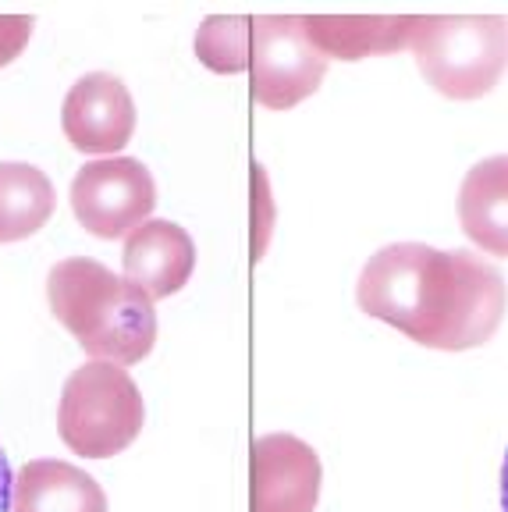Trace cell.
I'll use <instances>...</instances> for the list:
<instances>
[{"label": "cell", "mask_w": 508, "mask_h": 512, "mask_svg": "<svg viewBox=\"0 0 508 512\" xmlns=\"http://www.w3.org/2000/svg\"><path fill=\"white\" fill-rule=\"evenodd\" d=\"M47 303L93 360L132 367L157 345L153 299L89 256H68L50 267Z\"/></svg>", "instance_id": "cell-2"}, {"label": "cell", "mask_w": 508, "mask_h": 512, "mask_svg": "<svg viewBox=\"0 0 508 512\" xmlns=\"http://www.w3.org/2000/svg\"><path fill=\"white\" fill-rule=\"evenodd\" d=\"M57 196L36 164H0V242H22L54 217Z\"/></svg>", "instance_id": "cell-13"}, {"label": "cell", "mask_w": 508, "mask_h": 512, "mask_svg": "<svg viewBox=\"0 0 508 512\" xmlns=\"http://www.w3.org/2000/svg\"><path fill=\"white\" fill-rule=\"evenodd\" d=\"M359 310L416 345L466 352L491 342L508 306L505 278L469 249L395 242L366 260L356 285Z\"/></svg>", "instance_id": "cell-1"}, {"label": "cell", "mask_w": 508, "mask_h": 512, "mask_svg": "<svg viewBox=\"0 0 508 512\" xmlns=\"http://www.w3.org/2000/svg\"><path fill=\"white\" fill-rule=\"evenodd\" d=\"M310 43L331 61H363V57L395 54L413 47L420 15H299Z\"/></svg>", "instance_id": "cell-10"}, {"label": "cell", "mask_w": 508, "mask_h": 512, "mask_svg": "<svg viewBox=\"0 0 508 512\" xmlns=\"http://www.w3.org/2000/svg\"><path fill=\"white\" fill-rule=\"evenodd\" d=\"M121 278L143 288L150 299H171L196 271V242L175 221H146L125 239Z\"/></svg>", "instance_id": "cell-9"}, {"label": "cell", "mask_w": 508, "mask_h": 512, "mask_svg": "<svg viewBox=\"0 0 508 512\" xmlns=\"http://www.w3.org/2000/svg\"><path fill=\"white\" fill-rule=\"evenodd\" d=\"M501 512H508V448H505V463H501Z\"/></svg>", "instance_id": "cell-17"}, {"label": "cell", "mask_w": 508, "mask_h": 512, "mask_svg": "<svg viewBox=\"0 0 508 512\" xmlns=\"http://www.w3.org/2000/svg\"><path fill=\"white\" fill-rule=\"evenodd\" d=\"M32 15H0V68H8L32 40Z\"/></svg>", "instance_id": "cell-15"}, {"label": "cell", "mask_w": 508, "mask_h": 512, "mask_svg": "<svg viewBox=\"0 0 508 512\" xmlns=\"http://www.w3.org/2000/svg\"><path fill=\"white\" fill-rule=\"evenodd\" d=\"M253 100L270 111H288L320 89L327 57L310 43L299 15H260L253 22Z\"/></svg>", "instance_id": "cell-5"}, {"label": "cell", "mask_w": 508, "mask_h": 512, "mask_svg": "<svg viewBox=\"0 0 508 512\" xmlns=\"http://www.w3.org/2000/svg\"><path fill=\"white\" fill-rule=\"evenodd\" d=\"M320 477V456L295 434L253 441V512H313Z\"/></svg>", "instance_id": "cell-8"}, {"label": "cell", "mask_w": 508, "mask_h": 512, "mask_svg": "<svg viewBox=\"0 0 508 512\" xmlns=\"http://www.w3.org/2000/svg\"><path fill=\"white\" fill-rule=\"evenodd\" d=\"M61 128L79 153L114 157L121 146L132 143L135 100L118 75L93 72L82 75L64 96Z\"/></svg>", "instance_id": "cell-7"}, {"label": "cell", "mask_w": 508, "mask_h": 512, "mask_svg": "<svg viewBox=\"0 0 508 512\" xmlns=\"http://www.w3.org/2000/svg\"><path fill=\"white\" fill-rule=\"evenodd\" d=\"M11 512H107V495L79 466L32 459L15 477Z\"/></svg>", "instance_id": "cell-11"}, {"label": "cell", "mask_w": 508, "mask_h": 512, "mask_svg": "<svg viewBox=\"0 0 508 512\" xmlns=\"http://www.w3.org/2000/svg\"><path fill=\"white\" fill-rule=\"evenodd\" d=\"M420 75L448 100H480L508 68V18L420 15L413 36Z\"/></svg>", "instance_id": "cell-3"}, {"label": "cell", "mask_w": 508, "mask_h": 512, "mask_svg": "<svg viewBox=\"0 0 508 512\" xmlns=\"http://www.w3.org/2000/svg\"><path fill=\"white\" fill-rule=\"evenodd\" d=\"M146 406L139 384L125 367L89 360L64 381L57 431L75 456L111 459L143 431Z\"/></svg>", "instance_id": "cell-4"}, {"label": "cell", "mask_w": 508, "mask_h": 512, "mask_svg": "<svg viewBox=\"0 0 508 512\" xmlns=\"http://www.w3.org/2000/svg\"><path fill=\"white\" fill-rule=\"evenodd\" d=\"M157 185L143 160L104 157L89 160L72 182V210L96 239H121L150 221Z\"/></svg>", "instance_id": "cell-6"}, {"label": "cell", "mask_w": 508, "mask_h": 512, "mask_svg": "<svg viewBox=\"0 0 508 512\" xmlns=\"http://www.w3.org/2000/svg\"><path fill=\"white\" fill-rule=\"evenodd\" d=\"M196 54L217 75L246 72L253 57V18L210 15L196 32Z\"/></svg>", "instance_id": "cell-14"}, {"label": "cell", "mask_w": 508, "mask_h": 512, "mask_svg": "<svg viewBox=\"0 0 508 512\" xmlns=\"http://www.w3.org/2000/svg\"><path fill=\"white\" fill-rule=\"evenodd\" d=\"M11 498H15V477H11V463L0 448V512H11Z\"/></svg>", "instance_id": "cell-16"}, {"label": "cell", "mask_w": 508, "mask_h": 512, "mask_svg": "<svg viewBox=\"0 0 508 512\" xmlns=\"http://www.w3.org/2000/svg\"><path fill=\"white\" fill-rule=\"evenodd\" d=\"M459 221L473 246L491 256H508V153L469 168L459 189Z\"/></svg>", "instance_id": "cell-12"}]
</instances>
